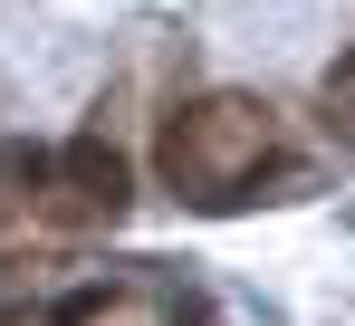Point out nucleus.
Returning <instances> with one entry per match:
<instances>
[{
    "mask_svg": "<svg viewBox=\"0 0 355 326\" xmlns=\"http://www.w3.org/2000/svg\"><path fill=\"white\" fill-rule=\"evenodd\" d=\"M154 154H164V182L182 202L231 212V202H250V182L279 163V115H269V96L221 87V96H192V106L164 115V144Z\"/></svg>",
    "mask_w": 355,
    "mask_h": 326,
    "instance_id": "nucleus-1",
    "label": "nucleus"
},
{
    "mask_svg": "<svg viewBox=\"0 0 355 326\" xmlns=\"http://www.w3.org/2000/svg\"><path fill=\"white\" fill-rule=\"evenodd\" d=\"M49 173L77 192V212H96V221H116L125 202H135V173H125V154L106 135H67L58 154H49Z\"/></svg>",
    "mask_w": 355,
    "mask_h": 326,
    "instance_id": "nucleus-2",
    "label": "nucleus"
},
{
    "mask_svg": "<svg viewBox=\"0 0 355 326\" xmlns=\"http://www.w3.org/2000/svg\"><path fill=\"white\" fill-rule=\"evenodd\" d=\"M39 182H49V144H29V135H10V144H0V212H19V202H39Z\"/></svg>",
    "mask_w": 355,
    "mask_h": 326,
    "instance_id": "nucleus-3",
    "label": "nucleus"
},
{
    "mask_svg": "<svg viewBox=\"0 0 355 326\" xmlns=\"http://www.w3.org/2000/svg\"><path fill=\"white\" fill-rule=\"evenodd\" d=\"M317 106H327V135H336V154H355V58L327 77V96H317Z\"/></svg>",
    "mask_w": 355,
    "mask_h": 326,
    "instance_id": "nucleus-4",
    "label": "nucleus"
},
{
    "mask_svg": "<svg viewBox=\"0 0 355 326\" xmlns=\"http://www.w3.org/2000/svg\"><path fill=\"white\" fill-rule=\"evenodd\" d=\"M106 298H116V288H77V298H58V307H49V326H87V317H106Z\"/></svg>",
    "mask_w": 355,
    "mask_h": 326,
    "instance_id": "nucleus-5",
    "label": "nucleus"
}]
</instances>
